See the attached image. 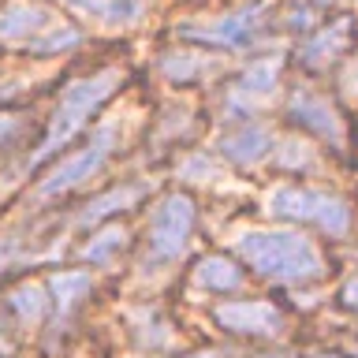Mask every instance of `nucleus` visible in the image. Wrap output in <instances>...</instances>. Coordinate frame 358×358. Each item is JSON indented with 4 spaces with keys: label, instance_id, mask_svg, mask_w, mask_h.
<instances>
[{
    "label": "nucleus",
    "instance_id": "nucleus-5",
    "mask_svg": "<svg viewBox=\"0 0 358 358\" xmlns=\"http://www.w3.org/2000/svg\"><path fill=\"white\" fill-rule=\"evenodd\" d=\"M268 30V4L265 0H246L243 8H231L217 19H201V22H179L176 34L183 41H194L201 49H246Z\"/></svg>",
    "mask_w": 358,
    "mask_h": 358
},
{
    "label": "nucleus",
    "instance_id": "nucleus-29",
    "mask_svg": "<svg viewBox=\"0 0 358 358\" xmlns=\"http://www.w3.org/2000/svg\"><path fill=\"white\" fill-rule=\"evenodd\" d=\"M313 358H340V355H313Z\"/></svg>",
    "mask_w": 358,
    "mask_h": 358
},
{
    "label": "nucleus",
    "instance_id": "nucleus-25",
    "mask_svg": "<svg viewBox=\"0 0 358 358\" xmlns=\"http://www.w3.org/2000/svg\"><path fill=\"white\" fill-rule=\"evenodd\" d=\"M0 355H11V336H8L4 317H0Z\"/></svg>",
    "mask_w": 358,
    "mask_h": 358
},
{
    "label": "nucleus",
    "instance_id": "nucleus-13",
    "mask_svg": "<svg viewBox=\"0 0 358 358\" xmlns=\"http://www.w3.org/2000/svg\"><path fill=\"white\" fill-rule=\"evenodd\" d=\"M217 150H220L224 161H231L239 168H250V164L268 157V150H273V131H268L265 123H257V120H246V123H239V127H231L228 134H224Z\"/></svg>",
    "mask_w": 358,
    "mask_h": 358
},
{
    "label": "nucleus",
    "instance_id": "nucleus-16",
    "mask_svg": "<svg viewBox=\"0 0 358 358\" xmlns=\"http://www.w3.org/2000/svg\"><path fill=\"white\" fill-rule=\"evenodd\" d=\"M243 268L239 262H231L228 254H206L194 265V284L209 295H235L243 287Z\"/></svg>",
    "mask_w": 358,
    "mask_h": 358
},
{
    "label": "nucleus",
    "instance_id": "nucleus-18",
    "mask_svg": "<svg viewBox=\"0 0 358 358\" xmlns=\"http://www.w3.org/2000/svg\"><path fill=\"white\" fill-rule=\"evenodd\" d=\"M157 71H161L172 86H194L201 83L209 71H213V60L209 56H201V52H161V60H157Z\"/></svg>",
    "mask_w": 358,
    "mask_h": 358
},
{
    "label": "nucleus",
    "instance_id": "nucleus-11",
    "mask_svg": "<svg viewBox=\"0 0 358 358\" xmlns=\"http://www.w3.org/2000/svg\"><path fill=\"white\" fill-rule=\"evenodd\" d=\"M355 41V15H340V19H329L324 27L310 30L302 45L295 49V60L302 67H310V71H321V67L336 64L340 56L351 49Z\"/></svg>",
    "mask_w": 358,
    "mask_h": 358
},
{
    "label": "nucleus",
    "instance_id": "nucleus-9",
    "mask_svg": "<svg viewBox=\"0 0 358 358\" xmlns=\"http://www.w3.org/2000/svg\"><path fill=\"white\" fill-rule=\"evenodd\" d=\"M213 321L224 332L250 336V340H276L287 329V317L276 302L268 299H228L213 306Z\"/></svg>",
    "mask_w": 358,
    "mask_h": 358
},
{
    "label": "nucleus",
    "instance_id": "nucleus-17",
    "mask_svg": "<svg viewBox=\"0 0 358 358\" xmlns=\"http://www.w3.org/2000/svg\"><path fill=\"white\" fill-rule=\"evenodd\" d=\"M8 310L15 313V321L22 324V329H38V324L49 317V310H52L49 287L45 284H19L8 295Z\"/></svg>",
    "mask_w": 358,
    "mask_h": 358
},
{
    "label": "nucleus",
    "instance_id": "nucleus-8",
    "mask_svg": "<svg viewBox=\"0 0 358 358\" xmlns=\"http://www.w3.org/2000/svg\"><path fill=\"white\" fill-rule=\"evenodd\" d=\"M284 75V60L280 56H262V60H250L239 75L224 90V116L228 120H246L250 112L262 105V101L273 97V90Z\"/></svg>",
    "mask_w": 358,
    "mask_h": 358
},
{
    "label": "nucleus",
    "instance_id": "nucleus-23",
    "mask_svg": "<svg viewBox=\"0 0 358 358\" xmlns=\"http://www.w3.org/2000/svg\"><path fill=\"white\" fill-rule=\"evenodd\" d=\"M179 172H183V179H209V157H194Z\"/></svg>",
    "mask_w": 358,
    "mask_h": 358
},
{
    "label": "nucleus",
    "instance_id": "nucleus-26",
    "mask_svg": "<svg viewBox=\"0 0 358 358\" xmlns=\"http://www.w3.org/2000/svg\"><path fill=\"white\" fill-rule=\"evenodd\" d=\"M8 97H15V86H11V83H4V86H0V105H4Z\"/></svg>",
    "mask_w": 358,
    "mask_h": 358
},
{
    "label": "nucleus",
    "instance_id": "nucleus-12",
    "mask_svg": "<svg viewBox=\"0 0 358 358\" xmlns=\"http://www.w3.org/2000/svg\"><path fill=\"white\" fill-rule=\"evenodd\" d=\"M49 295H52V332H67V324L78 310H83V302L90 299V291H94V276L86 273V268H67V273H56L49 284Z\"/></svg>",
    "mask_w": 358,
    "mask_h": 358
},
{
    "label": "nucleus",
    "instance_id": "nucleus-1",
    "mask_svg": "<svg viewBox=\"0 0 358 358\" xmlns=\"http://www.w3.org/2000/svg\"><path fill=\"white\" fill-rule=\"evenodd\" d=\"M123 83H127V75H123L120 67H97V71H90V75L71 78V83L64 86L60 101H56L52 120H49V127H45V134H41L38 150H34V157H30L34 172L49 164L60 150H67V145L90 127V120L116 97V90Z\"/></svg>",
    "mask_w": 358,
    "mask_h": 358
},
{
    "label": "nucleus",
    "instance_id": "nucleus-21",
    "mask_svg": "<svg viewBox=\"0 0 358 358\" xmlns=\"http://www.w3.org/2000/svg\"><path fill=\"white\" fill-rule=\"evenodd\" d=\"M291 150H299V153H280V164L284 168H313V153L306 150V145L291 142Z\"/></svg>",
    "mask_w": 358,
    "mask_h": 358
},
{
    "label": "nucleus",
    "instance_id": "nucleus-4",
    "mask_svg": "<svg viewBox=\"0 0 358 358\" xmlns=\"http://www.w3.org/2000/svg\"><path fill=\"white\" fill-rule=\"evenodd\" d=\"M198 224V206L194 198L183 194V190H172L153 206L150 228H145V268H161L172 265L187 254L190 235H194Z\"/></svg>",
    "mask_w": 358,
    "mask_h": 358
},
{
    "label": "nucleus",
    "instance_id": "nucleus-7",
    "mask_svg": "<svg viewBox=\"0 0 358 358\" xmlns=\"http://www.w3.org/2000/svg\"><path fill=\"white\" fill-rule=\"evenodd\" d=\"M116 142H120V127L116 123H101L83 150H75L71 157H64L60 164H52L45 172V179L34 187V198H60L67 190L83 187L86 179H94L108 164V157L116 153Z\"/></svg>",
    "mask_w": 358,
    "mask_h": 358
},
{
    "label": "nucleus",
    "instance_id": "nucleus-10",
    "mask_svg": "<svg viewBox=\"0 0 358 358\" xmlns=\"http://www.w3.org/2000/svg\"><path fill=\"white\" fill-rule=\"evenodd\" d=\"M287 120L299 123V127H306L310 134H317V138H324L329 145H343V120H340V112H336V105L324 94H317V90H310V86L291 90Z\"/></svg>",
    "mask_w": 358,
    "mask_h": 358
},
{
    "label": "nucleus",
    "instance_id": "nucleus-6",
    "mask_svg": "<svg viewBox=\"0 0 358 358\" xmlns=\"http://www.w3.org/2000/svg\"><path fill=\"white\" fill-rule=\"evenodd\" d=\"M268 213L280 220L313 224L332 239H343L351 231V206L329 190H310V187H280L268 198Z\"/></svg>",
    "mask_w": 358,
    "mask_h": 358
},
{
    "label": "nucleus",
    "instance_id": "nucleus-20",
    "mask_svg": "<svg viewBox=\"0 0 358 358\" xmlns=\"http://www.w3.org/2000/svg\"><path fill=\"white\" fill-rule=\"evenodd\" d=\"M22 127H27V120H22V116H15V112H0V150L15 145L22 138Z\"/></svg>",
    "mask_w": 358,
    "mask_h": 358
},
{
    "label": "nucleus",
    "instance_id": "nucleus-30",
    "mask_svg": "<svg viewBox=\"0 0 358 358\" xmlns=\"http://www.w3.org/2000/svg\"><path fill=\"white\" fill-rule=\"evenodd\" d=\"M355 355H358V347H355Z\"/></svg>",
    "mask_w": 358,
    "mask_h": 358
},
{
    "label": "nucleus",
    "instance_id": "nucleus-27",
    "mask_svg": "<svg viewBox=\"0 0 358 358\" xmlns=\"http://www.w3.org/2000/svg\"><path fill=\"white\" fill-rule=\"evenodd\" d=\"M187 358H224L220 351H194V355H187Z\"/></svg>",
    "mask_w": 358,
    "mask_h": 358
},
{
    "label": "nucleus",
    "instance_id": "nucleus-3",
    "mask_svg": "<svg viewBox=\"0 0 358 358\" xmlns=\"http://www.w3.org/2000/svg\"><path fill=\"white\" fill-rule=\"evenodd\" d=\"M83 41L86 34L45 0H8L0 8V45L4 49L45 60V56L75 52Z\"/></svg>",
    "mask_w": 358,
    "mask_h": 358
},
{
    "label": "nucleus",
    "instance_id": "nucleus-28",
    "mask_svg": "<svg viewBox=\"0 0 358 358\" xmlns=\"http://www.w3.org/2000/svg\"><path fill=\"white\" fill-rule=\"evenodd\" d=\"M262 358H291V355H262Z\"/></svg>",
    "mask_w": 358,
    "mask_h": 358
},
{
    "label": "nucleus",
    "instance_id": "nucleus-2",
    "mask_svg": "<svg viewBox=\"0 0 358 358\" xmlns=\"http://www.w3.org/2000/svg\"><path fill=\"white\" fill-rule=\"evenodd\" d=\"M235 257L257 276L284 284H313L329 268L317 243L302 231H243L235 235Z\"/></svg>",
    "mask_w": 358,
    "mask_h": 358
},
{
    "label": "nucleus",
    "instance_id": "nucleus-14",
    "mask_svg": "<svg viewBox=\"0 0 358 358\" xmlns=\"http://www.w3.org/2000/svg\"><path fill=\"white\" fill-rule=\"evenodd\" d=\"M150 194V183H120V187H108L105 194L90 198L83 213H78V228H101V224H108L112 217H120V213H131L138 201Z\"/></svg>",
    "mask_w": 358,
    "mask_h": 358
},
{
    "label": "nucleus",
    "instance_id": "nucleus-22",
    "mask_svg": "<svg viewBox=\"0 0 358 358\" xmlns=\"http://www.w3.org/2000/svg\"><path fill=\"white\" fill-rule=\"evenodd\" d=\"M19 262V239H0V273H8Z\"/></svg>",
    "mask_w": 358,
    "mask_h": 358
},
{
    "label": "nucleus",
    "instance_id": "nucleus-15",
    "mask_svg": "<svg viewBox=\"0 0 358 358\" xmlns=\"http://www.w3.org/2000/svg\"><path fill=\"white\" fill-rule=\"evenodd\" d=\"M60 4L97 27H134L150 8L145 0H60Z\"/></svg>",
    "mask_w": 358,
    "mask_h": 358
},
{
    "label": "nucleus",
    "instance_id": "nucleus-19",
    "mask_svg": "<svg viewBox=\"0 0 358 358\" xmlns=\"http://www.w3.org/2000/svg\"><path fill=\"white\" fill-rule=\"evenodd\" d=\"M123 246H127V231L120 228V224H101V228L90 235L83 243V262L86 265H112V257H116Z\"/></svg>",
    "mask_w": 358,
    "mask_h": 358
},
{
    "label": "nucleus",
    "instance_id": "nucleus-24",
    "mask_svg": "<svg viewBox=\"0 0 358 358\" xmlns=\"http://www.w3.org/2000/svg\"><path fill=\"white\" fill-rule=\"evenodd\" d=\"M340 302H343L351 313H358V276H351V280L340 287Z\"/></svg>",
    "mask_w": 358,
    "mask_h": 358
}]
</instances>
